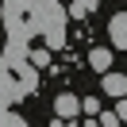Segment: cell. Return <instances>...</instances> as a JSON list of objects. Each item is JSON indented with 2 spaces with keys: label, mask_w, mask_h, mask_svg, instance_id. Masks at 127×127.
Wrapping results in <instances>:
<instances>
[{
  "label": "cell",
  "mask_w": 127,
  "mask_h": 127,
  "mask_svg": "<svg viewBox=\"0 0 127 127\" xmlns=\"http://www.w3.org/2000/svg\"><path fill=\"white\" fill-rule=\"evenodd\" d=\"M100 123L104 127H119L123 119H119V112H100Z\"/></svg>",
  "instance_id": "10"
},
{
  "label": "cell",
  "mask_w": 127,
  "mask_h": 127,
  "mask_svg": "<svg viewBox=\"0 0 127 127\" xmlns=\"http://www.w3.org/2000/svg\"><path fill=\"white\" fill-rule=\"evenodd\" d=\"M108 35H112V42H116L119 50H127V12L112 16V23H108Z\"/></svg>",
  "instance_id": "4"
},
{
  "label": "cell",
  "mask_w": 127,
  "mask_h": 127,
  "mask_svg": "<svg viewBox=\"0 0 127 127\" xmlns=\"http://www.w3.org/2000/svg\"><path fill=\"white\" fill-rule=\"evenodd\" d=\"M31 8H35V27L46 31L50 46H58L65 39V8L58 0H31Z\"/></svg>",
  "instance_id": "1"
},
{
  "label": "cell",
  "mask_w": 127,
  "mask_h": 127,
  "mask_svg": "<svg viewBox=\"0 0 127 127\" xmlns=\"http://www.w3.org/2000/svg\"><path fill=\"white\" fill-rule=\"evenodd\" d=\"M81 112H85V108H81V96H73V93H58L54 96V116L58 119L69 123V119H77Z\"/></svg>",
  "instance_id": "2"
},
{
  "label": "cell",
  "mask_w": 127,
  "mask_h": 127,
  "mask_svg": "<svg viewBox=\"0 0 127 127\" xmlns=\"http://www.w3.org/2000/svg\"><path fill=\"white\" fill-rule=\"evenodd\" d=\"M116 112H119V119L127 123V96H119V104H116Z\"/></svg>",
  "instance_id": "11"
},
{
  "label": "cell",
  "mask_w": 127,
  "mask_h": 127,
  "mask_svg": "<svg viewBox=\"0 0 127 127\" xmlns=\"http://www.w3.org/2000/svg\"><path fill=\"white\" fill-rule=\"evenodd\" d=\"M0 127H27L19 116H12V112H0Z\"/></svg>",
  "instance_id": "9"
},
{
  "label": "cell",
  "mask_w": 127,
  "mask_h": 127,
  "mask_svg": "<svg viewBox=\"0 0 127 127\" xmlns=\"http://www.w3.org/2000/svg\"><path fill=\"white\" fill-rule=\"evenodd\" d=\"M27 58H31V65H35V69H42V65H50V50H31Z\"/></svg>",
  "instance_id": "7"
},
{
  "label": "cell",
  "mask_w": 127,
  "mask_h": 127,
  "mask_svg": "<svg viewBox=\"0 0 127 127\" xmlns=\"http://www.w3.org/2000/svg\"><path fill=\"white\" fill-rule=\"evenodd\" d=\"M93 8H96V0H73V4H69V16L73 19H85V16H93Z\"/></svg>",
  "instance_id": "6"
},
{
  "label": "cell",
  "mask_w": 127,
  "mask_h": 127,
  "mask_svg": "<svg viewBox=\"0 0 127 127\" xmlns=\"http://www.w3.org/2000/svg\"><path fill=\"white\" fill-rule=\"evenodd\" d=\"M100 85H104V93H108V96H116V100H119V96H127V73H112V69H108Z\"/></svg>",
  "instance_id": "3"
},
{
  "label": "cell",
  "mask_w": 127,
  "mask_h": 127,
  "mask_svg": "<svg viewBox=\"0 0 127 127\" xmlns=\"http://www.w3.org/2000/svg\"><path fill=\"white\" fill-rule=\"evenodd\" d=\"M81 108H85V116H100V100H96V96H85Z\"/></svg>",
  "instance_id": "8"
},
{
  "label": "cell",
  "mask_w": 127,
  "mask_h": 127,
  "mask_svg": "<svg viewBox=\"0 0 127 127\" xmlns=\"http://www.w3.org/2000/svg\"><path fill=\"white\" fill-rule=\"evenodd\" d=\"M89 127H104V123H100V119H96V116H89Z\"/></svg>",
  "instance_id": "12"
},
{
  "label": "cell",
  "mask_w": 127,
  "mask_h": 127,
  "mask_svg": "<svg viewBox=\"0 0 127 127\" xmlns=\"http://www.w3.org/2000/svg\"><path fill=\"white\" fill-rule=\"evenodd\" d=\"M89 65H93L96 73H108V69H112V50H108V46L89 50Z\"/></svg>",
  "instance_id": "5"
}]
</instances>
